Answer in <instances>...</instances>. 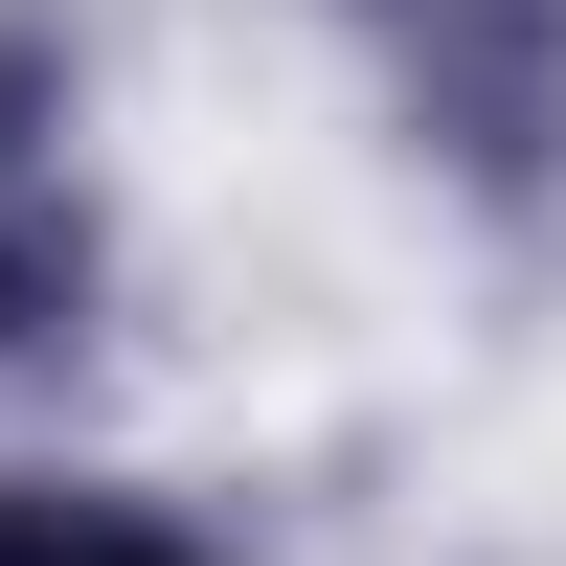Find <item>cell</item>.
<instances>
[{"label":"cell","mask_w":566,"mask_h":566,"mask_svg":"<svg viewBox=\"0 0 566 566\" xmlns=\"http://www.w3.org/2000/svg\"><path fill=\"white\" fill-rule=\"evenodd\" d=\"M0 566H181V544H159V522H91V499H69V522L0 499Z\"/></svg>","instance_id":"cell-2"},{"label":"cell","mask_w":566,"mask_h":566,"mask_svg":"<svg viewBox=\"0 0 566 566\" xmlns=\"http://www.w3.org/2000/svg\"><path fill=\"white\" fill-rule=\"evenodd\" d=\"M91 295V250H69V205H45V181H0V363L45 340V317Z\"/></svg>","instance_id":"cell-1"}]
</instances>
